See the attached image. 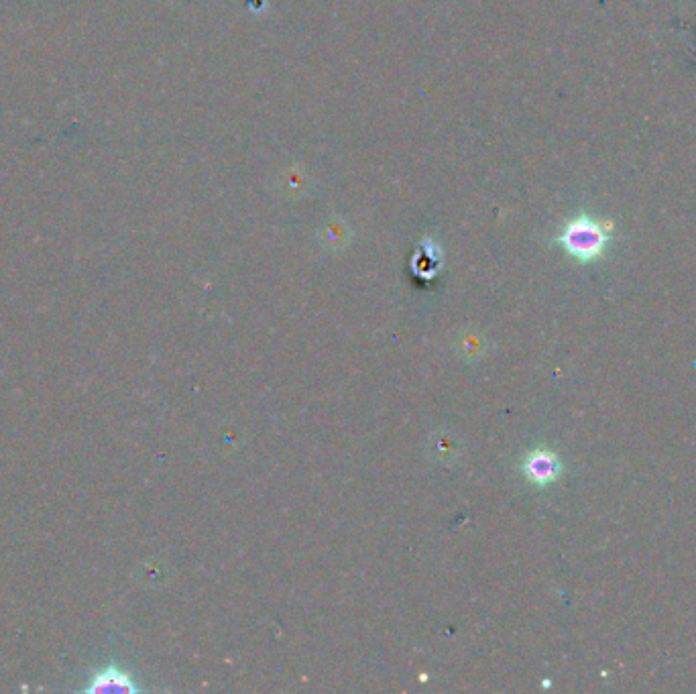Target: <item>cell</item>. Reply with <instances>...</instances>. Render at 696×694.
<instances>
[{"mask_svg": "<svg viewBox=\"0 0 696 694\" xmlns=\"http://www.w3.org/2000/svg\"><path fill=\"white\" fill-rule=\"evenodd\" d=\"M613 241L615 237L611 228L589 214L572 218L556 239V243L578 263H595L603 259Z\"/></svg>", "mask_w": 696, "mask_h": 694, "instance_id": "obj_1", "label": "cell"}, {"mask_svg": "<svg viewBox=\"0 0 696 694\" xmlns=\"http://www.w3.org/2000/svg\"><path fill=\"white\" fill-rule=\"evenodd\" d=\"M90 694H135L139 686L133 678L116 666H106L90 678V684L84 688Z\"/></svg>", "mask_w": 696, "mask_h": 694, "instance_id": "obj_3", "label": "cell"}, {"mask_svg": "<svg viewBox=\"0 0 696 694\" xmlns=\"http://www.w3.org/2000/svg\"><path fill=\"white\" fill-rule=\"evenodd\" d=\"M524 475L538 487H548L552 483H556L562 473H564V465L556 452L548 450V448H538L532 450L526 460H524Z\"/></svg>", "mask_w": 696, "mask_h": 694, "instance_id": "obj_2", "label": "cell"}]
</instances>
